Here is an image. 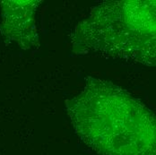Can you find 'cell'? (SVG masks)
I'll list each match as a JSON object with an SVG mask.
<instances>
[{
    "label": "cell",
    "instance_id": "2",
    "mask_svg": "<svg viewBox=\"0 0 156 155\" xmlns=\"http://www.w3.org/2000/svg\"><path fill=\"white\" fill-rule=\"evenodd\" d=\"M155 1H105L92 8L73 35V51L155 65Z\"/></svg>",
    "mask_w": 156,
    "mask_h": 155
},
{
    "label": "cell",
    "instance_id": "1",
    "mask_svg": "<svg viewBox=\"0 0 156 155\" xmlns=\"http://www.w3.org/2000/svg\"><path fill=\"white\" fill-rule=\"evenodd\" d=\"M66 108L79 137L100 155H156L154 114L111 82L88 78Z\"/></svg>",
    "mask_w": 156,
    "mask_h": 155
},
{
    "label": "cell",
    "instance_id": "3",
    "mask_svg": "<svg viewBox=\"0 0 156 155\" xmlns=\"http://www.w3.org/2000/svg\"><path fill=\"white\" fill-rule=\"evenodd\" d=\"M39 3L33 0L12 1L15 7L13 24L16 27L13 33L16 41H18L23 48H30L38 42L39 37L36 31L34 16Z\"/></svg>",
    "mask_w": 156,
    "mask_h": 155
}]
</instances>
